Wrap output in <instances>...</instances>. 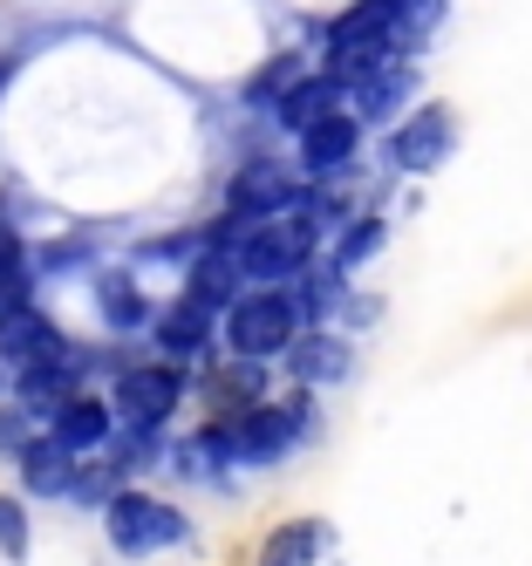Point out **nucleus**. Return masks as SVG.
<instances>
[{
  "label": "nucleus",
  "instance_id": "1",
  "mask_svg": "<svg viewBox=\"0 0 532 566\" xmlns=\"http://www.w3.org/2000/svg\"><path fill=\"white\" fill-rule=\"evenodd\" d=\"M294 321H301V301L280 287V280H260L253 294H239L226 307V342L239 355H280V348H294Z\"/></svg>",
  "mask_w": 532,
  "mask_h": 566
},
{
  "label": "nucleus",
  "instance_id": "2",
  "mask_svg": "<svg viewBox=\"0 0 532 566\" xmlns=\"http://www.w3.org/2000/svg\"><path fill=\"white\" fill-rule=\"evenodd\" d=\"M307 253H314V212H267V219H253L239 232V253H232V266L239 273H253V280H286L294 266H307Z\"/></svg>",
  "mask_w": 532,
  "mask_h": 566
},
{
  "label": "nucleus",
  "instance_id": "3",
  "mask_svg": "<svg viewBox=\"0 0 532 566\" xmlns=\"http://www.w3.org/2000/svg\"><path fill=\"white\" fill-rule=\"evenodd\" d=\"M109 539H116V553H157V546L185 539V518L171 505H157L150 492H116L109 499Z\"/></svg>",
  "mask_w": 532,
  "mask_h": 566
},
{
  "label": "nucleus",
  "instance_id": "4",
  "mask_svg": "<svg viewBox=\"0 0 532 566\" xmlns=\"http://www.w3.org/2000/svg\"><path fill=\"white\" fill-rule=\"evenodd\" d=\"M171 402H178V369H164V361L131 369V376L116 382V417H131L137 430L164 423V417H171Z\"/></svg>",
  "mask_w": 532,
  "mask_h": 566
},
{
  "label": "nucleus",
  "instance_id": "5",
  "mask_svg": "<svg viewBox=\"0 0 532 566\" xmlns=\"http://www.w3.org/2000/svg\"><path fill=\"white\" fill-rule=\"evenodd\" d=\"M41 355H55V328H49V314L28 307V301H8L0 307V361H41Z\"/></svg>",
  "mask_w": 532,
  "mask_h": 566
},
{
  "label": "nucleus",
  "instance_id": "6",
  "mask_svg": "<svg viewBox=\"0 0 532 566\" xmlns=\"http://www.w3.org/2000/svg\"><path fill=\"white\" fill-rule=\"evenodd\" d=\"M294 185H286L273 165H253V171H239L232 178V212L239 219H267V212H286V206H294Z\"/></svg>",
  "mask_w": 532,
  "mask_h": 566
},
{
  "label": "nucleus",
  "instance_id": "7",
  "mask_svg": "<svg viewBox=\"0 0 532 566\" xmlns=\"http://www.w3.org/2000/svg\"><path fill=\"white\" fill-rule=\"evenodd\" d=\"M444 150H450V116H444V109H424V116H409V124H403L396 165H403V171H430Z\"/></svg>",
  "mask_w": 532,
  "mask_h": 566
},
{
  "label": "nucleus",
  "instance_id": "8",
  "mask_svg": "<svg viewBox=\"0 0 532 566\" xmlns=\"http://www.w3.org/2000/svg\"><path fill=\"white\" fill-rule=\"evenodd\" d=\"M301 157H307V171H335V165H348V157H355V124L327 109L321 124L301 130Z\"/></svg>",
  "mask_w": 532,
  "mask_h": 566
},
{
  "label": "nucleus",
  "instance_id": "9",
  "mask_svg": "<svg viewBox=\"0 0 532 566\" xmlns=\"http://www.w3.org/2000/svg\"><path fill=\"white\" fill-rule=\"evenodd\" d=\"M103 437H109L103 402H90V396H69V402H55V443H62V451H96Z\"/></svg>",
  "mask_w": 532,
  "mask_h": 566
},
{
  "label": "nucleus",
  "instance_id": "10",
  "mask_svg": "<svg viewBox=\"0 0 532 566\" xmlns=\"http://www.w3.org/2000/svg\"><path fill=\"white\" fill-rule=\"evenodd\" d=\"M314 559H321V525L314 518L280 525V533L260 546V566H314Z\"/></svg>",
  "mask_w": 532,
  "mask_h": 566
},
{
  "label": "nucleus",
  "instance_id": "11",
  "mask_svg": "<svg viewBox=\"0 0 532 566\" xmlns=\"http://www.w3.org/2000/svg\"><path fill=\"white\" fill-rule=\"evenodd\" d=\"M335 96H342V75H314V83H301L294 96H280L286 130H307V124H321V116L335 109Z\"/></svg>",
  "mask_w": 532,
  "mask_h": 566
},
{
  "label": "nucleus",
  "instance_id": "12",
  "mask_svg": "<svg viewBox=\"0 0 532 566\" xmlns=\"http://www.w3.org/2000/svg\"><path fill=\"white\" fill-rule=\"evenodd\" d=\"M21 478L28 492H69V451L62 443H21Z\"/></svg>",
  "mask_w": 532,
  "mask_h": 566
},
{
  "label": "nucleus",
  "instance_id": "13",
  "mask_svg": "<svg viewBox=\"0 0 532 566\" xmlns=\"http://www.w3.org/2000/svg\"><path fill=\"white\" fill-rule=\"evenodd\" d=\"M69 382H75V361H49V355H41V361H28L21 396L41 410V402H69Z\"/></svg>",
  "mask_w": 532,
  "mask_h": 566
},
{
  "label": "nucleus",
  "instance_id": "14",
  "mask_svg": "<svg viewBox=\"0 0 532 566\" xmlns=\"http://www.w3.org/2000/svg\"><path fill=\"white\" fill-rule=\"evenodd\" d=\"M294 355H301V361H294V369H301L307 382H335V376L348 369V355H342V342H327V335H314V342H301Z\"/></svg>",
  "mask_w": 532,
  "mask_h": 566
},
{
  "label": "nucleus",
  "instance_id": "15",
  "mask_svg": "<svg viewBox=\"0 0 532 566\" xmlns=\"http://www.w3.org/2000/svg\"><path fill=\"white\" fill-rule=\"evenodd\" d=\"M226 294H232V260H205V266H198V280H191V294H185V301H198L205 314H212V307H226Z\"/></svg>",
  "mask_w": 532,
  "mask_h": 566
},
{
  "label": "nucleus",
  "instance_id": "16",
  "mask_svg": "<svg viewBox=\"0 0 532 566\" xmlns=\"http://www.w3.org/2000/svg\"><path fill=\"white\" fill-rule=\"evenodd\" d=\"M198 335H205V307H198V301H178V314L157 328V342H164V348H178V355L198 348Z\"/></svg>",
  "mask_w": 532,
  "mask_h": 566
},
{
  "label": "nucleus",
  "instance_id": "17",
  "mask_svg": "<svg viewBox=\"0 0 532 566\" xmlns=\"http://www.w3.org/2000/svg\"><path fill=\"white\" fill-rule=\"evenodd\" d=\"M103 294H109V321H116V328H137V321H144V301H137L131 280H103Z\"/></svg>",
  "mask_w": 532,
  "mask_h": 566
},
{
  "label": "nucleus",
  "instance_id": "18",
  "mask_svg": "<svg viewBox=\"0 0 532 566\" xmlns=\"http://www.w3.org/2000/svg\"><path fill=\"white\" fill-rule=\"evenodd\" d=\"M0 553H8V559H28V518H21L14 499H0Z\"/></svg>",
  "mask_w": 532,
  "mask_h": 566
},
{
  "label": "nucleus",
  "instance_id": "19",
  "mask_svg": "<svg viewBox=\"0 0 532 566\" xmlns=\"http://www.w3.org/2000/svg\"><path fill=\"white\" fill-rule=\"evenodd\" d=\"M376 247H383V226H376V219H362V226L342 239V253H335V260H342V266H362V260L376 253Z\"/></svg>",
  "mask_w": 532,
  "mask_h": 566
},
{
  "label": "nucleus",
  "instance_id": "20",
  "mask_svg": "<svg viewBox=\"0 0 532 566\" xmlns=\"http://www.w3.org/2000/svg\"><path fill=\"white\" fill-rule=\"evenodd\" d=\"M21 301V253H14V239H0V307Z\"/></svg>",
  "mask_w": 532,
  "mask_h": 566
}]
</instances>
